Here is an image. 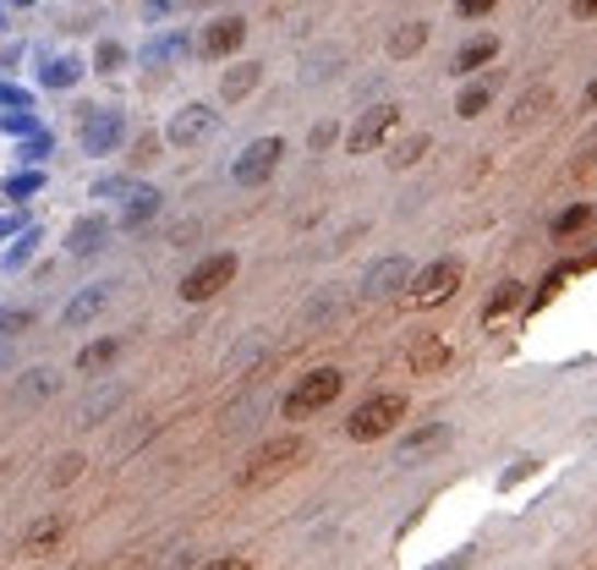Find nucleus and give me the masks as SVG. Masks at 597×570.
<instances>
[{
  "label": "nucleus",
  "mask_w": 597,
  "mask_h": 570,
  "mask_svg": "<svg viewBox=\"0 0 597 570\" xmlns=\"http://www.w3.org/2000/svg\"><path fill=\"white\" fill-rule=\"evenodd\" d=\"M258 78H264V67H258V61H236V67L220 78V100H225V105L247 100V94L258 89Z\"/></svg>",
  "instance_id": "f3484780"
},
{
  "label": "nucleus",
  "mask_w": 597,
  "mask_h": 570,
  "mask_svg": "<svg viewBox=\"0 0 597 570\" xmlns=\"http://www.w3.org/2000/svg\"><path fill=\"white\" fill-rule=\"evenodd\" d=\"M400 286H411V264H406V258H378V264L362 275V296H367V302H384V296H395Z\"/></svg>",
  "instance_id": "9d476101"
},
{
  "label": "nucleus",
  "mask_w": 597,
  "mask_h": 570,
  "mask_svg": "<svg viewBox=\"0 0 597 570\" xmlns=\"http://www.w3.org/2000/svg\"><path fill=\"white\" fill-rule=\"evenodd\" d=\"M78 472H83V455H61V466H56V472H50V482H56V488H61V482H72V477H78Z\"/></svg>",
  "instance_id": "72a5a7b5"
},
{
  "label": "nucleus",
  "mask_w": 597,
  "mask_h": 570,
  "mask_svg": "<svg viewBox=\"0 0 597 570\" xmlns=\"http://www.w3.org/2000/svg\"><path fill=\"white\" fill-rule=\"evenodd\" d=\"M39 187H45V176H39V171H23V176L7 182V198H28V193H39Z\"/></svg>",
  "instance_id": "7c9ffc66"
},
{
  "label": "nucleus",
  "mask_w": 597,
  "mask_h": 570,
  "mask_svg": "<svg viewBox=\"0 0 597 570\" xmlns=\"http://www.w3.org/2000/svg\"><path fill=\"white\" fill-rule=\"evenodd\" d=\"M187 7H214V0H187Z\"/></svg>",
  "instance_id": "a18cd8bd"
},
{
  "label": "nucleus",
  "mask_w": 597,
  "mask_h": 570,
  "mask_svg": "<svg viewBox=\"0 0 597 570\" xmlns=\"http://www.w3.org/2000/svg\"><path fill=\"white\" fill-rule=\"evenodd\" d=\"M515 302H520V280H504V286H499V291L488 296L482 318H499V313H504V307H515Z\"/></svg>",
  "instance_id": "bb28decb"
},
{
  "label": "nucleus",
  "mask_w": 597,
  "mask_h": 570,
  "mask_svg": "<svg viewBox=\"0 0 597 570\" xmlns=\"http://www.w3.org/2000/svg\"><path fill=\"white\" fill-rule=\"evenodd\" d=\"M121 346H127V340H116V335H110V340H94V346L78 351V368H83V373H105V368L121 357Z\"/></svg>",
  "instance_id": "aec40b11"
},
{
  "label": "nucleus",
  "mask_w": 597,
  "mask_h": 570,
  "mask_svg": "<svg viewBox=\"0 0 597 570\" xmlns=\"http://www.w3.org/2000/svg\"><path fill=\"white\" fill-rule=\"evenodd\" d=\"M171 56H187V39L182 34H171V39H154L149 50H143V61L154 67V61H171Z\"/></svg>",
  "instance_id": "cd10ccee"
},
{
  "label": "nucleus",
  "mask_w": 597,
  "mask_h": 570,
  "mask_svg": "<svg viewBox=\"0 0 597 570\" xmlns=\"http://www.w3.org/2000/svg\"><path fill=\"white\" fill-rule=\"evenodd\" d=\"M449 340L444 335H417L411 340V351H406V362H411V373H444L449 368Z\"/></svg>",
  "instance_id": "f8f14e48"
},
{
  "label": "nucleus",
  "mask_w": 597,
  "mask_h": 570,
  "mask_svg": "<svg viewBox=\"0 0 597 570\" xmlns=\"http://www.w3.org/2000/svg\"><path fill=\"white\" fill-rule=\"evenodd\" d=\"M121 61H127V50H121V45H99V72H116Z\"/></svg>",
  "instance_id": "4c0bfd02"
},
{
  "label": "nucleus",
  "mask_w": 597,
  "mask_h": 570,
  "mask_svg": "<svg viewBox=\"0 0 597 570\" xmlns=\"http://www.w3.org/2000/svg\"><path fill=\"white\" fill-rule=\"evenodd\" d=\"M307 143H313V149H329V143H335V127H329V121H324V127H313V138H307Z\"/></svg>",
  "instance_id": "ea45409f"
},
{
  "label": "nucleus",
  "mask_w": 597,
  "mask_h": 570,
  "mask_svg": "<svg viewBox=\"0 0 597 570\" xmlns=\"http://www.w3.org/2000/svg\"><path fill=\"white\" fill-rule=\"evenodd\" d=\"M0 110H28V94L17 83H0Z\"/></svg>",
  "instance_id": "f704fd0d"
},
{
  "label": "nucleus",
  "mask_w": 597,
  "mask_h": 570,
  "mask_svg": "<svg viewBox=\"0 0 597 570\" xmlns=\"http://www.w3.org/2000/svg\"><path fill=\"white\" fill-rule=\"evenodd\" d=\"M50 149H56V143H50V132H34V138L23 143V160H45Z\"/></svg>",
  "instance_id": "c9c22d12"
},
{
  "label": "nucleus",
  "mask_w": 597,
  "mask_h": 570,
  "mask_svg": "<svg viewBox=\"0 0 597 570\" xmlns=\"http://www.w3.org/2000/svg\"><path fill=\"white\" fill-rule=\"evenodd\" d=\"M45 395H56V373H45V368L23 373V384H17V400H45Z\"/></svg>",
  "instance_id": "393cba45"
},
{
  "label": "nucleus",
  "mask_w": 597,
  "mask_h": 570,
  "mask_svg": "<svg viewBox=\"0 0 597 570\" xmlns=\"http://www.w3.org/2000/svg\"><path fill=\"white\" fill-rule=\"evenodd\" d=\"M586 220H592V209H586V203H575V209H564V214L553 220V236H570V231H581Z\"/></svg>",
  "instance_id": "c756f323"
},
{
  "label": "nucleus",
  "mask_w": 597,
  "mask_h": 570,
  "mask_svg": "<svg viewBox=\"0 0 597 570\" xmlns=\"http://www.w3.org/2000/svg\"><path fill=\"white\" fill-rule=\"evenodd\" d=\"M78 138H83V154L105 160V154H116V149H121V138H127V121H121V110H116V105H89V110H83V127H78Z\"/></svg>",
  "instance_id": "20e7f679"
},
{
  "label": "nucleus",
  "mask_w": 597,
  "mask_h": 570,
  "mask_svg": "<svg viewBox=\"0 0 597 570\" xmlns=\"http://www.w3.org/2000/svg\"><path fill=\"white\" fill-rule=\"evenodd\" d=\"M34 324V313L28 307H12V313H0V340H7V335H23Z\"/></svg>",
  "instance_id": "2f4dec72"
},
{
  "label": "nucleus",
  "mask_w": 597,
  "mask_h": 570,
  "mask_svg": "<svg viewBox=\"0 0 597 570\" xmlns=\"http://www.w3.org/2000/svg\"><path fill=\"white\" fill-rule=\"evenodd\" d=\"M17 231V214H0V236H12Z\"/></svg>",
  "instance_id": "37998d69"
},
{
  "label": "nucleus",
  "mask_w": 597,
  "mask_h": 570,
  "mask_svg": "<svg viewBox=\"0 0 597 570\" xmlns=\"http://www.w3.org/2000/svg\"><path fill=\"white\" fill-rule=\"evenodd\" d=\"M586 105H592V110H597V83H592V89H586Z\"/></svg>",
  "instance_id": "c03bdc74"
},
{
  "label": "nucleus",
  "mask_w": 597,
  "mask_h": 570,
  "mask_svg": "<svg viewBox=\"0 0 597 570\" xmlns=\"http://www.w3.org/2000/svg\"><path fill=\"white\" fill-rule=\"evenodd\" d=\"M493 56H499V39H493V34H482V39H471V45H460V50H455V67H449V72H455V78H471V72H482Z\"/></svg>",
  "instance_id": "dca6fc26"
},
{
  "label": "nucleus",
  "mask_w": 597,
  "mask_h": 570,
  "mask_svg": "<svg viewBox=\"0 0 597 570\" xmlns=\"http://www.w3.org/2000/svg\"><path fill=\"white\" fill-rule=\"evenodd\" d=\"M499 0H460V18H488Z\"/></svg>",
  "instance_id": "58836bf2"
},
{
  "label": "nucleus",
  "mask_w": 597,
  "mask_h": 570,
  "mask_svg": "<svg viewBox=\"0 0 597 570\" xmlns=\"http://www.w3.org/2000/svg\"><path fill=\"white\" fill-rule=\"evenodd\" d=\"M99 307H105V286H89V291H78V302L61 313V324H67V329H78V324H89Z\"/></svg>",
  "instance_id": "412c9836"
},
{
  "label": "nucleus",
  "mask_w": 597,
  "mask_h": 570,
  "mask_svg": "<svg viewBox=\"0 0 597 570\" xmlns=\"http://www.w3.org/2000/svg\"><path fill=\"white\" fill-rule=\"evenodd\" d=\"M0 368H7V346H0Z\"/></svg>",
  "instance_id": "49530a36"
},
{
  "label": "nucleus",
  "mask_w": 597,
  "mask_h": 570,
  "mask_svg": "<svg viewBox=\"0 0 597 570\" xmlns=\"http://www.w3.org/2000/svg\"><path fill=\"white\" fill-rule=\"evenodd\" d=\"M460 258H438V264H428L422 275H411V286H406V302L411 307H433V302H444V296H455V286H460Z\"/></svg>",
  "instance_id": "423d86ee"
},
{
  "label": "nucleus",
  "mask_w": 597,
  "mask_h": 570,
  "mask_svg": "<svg viewBox=\"0 0 597 570\" xmlns=\"http://www.w3.org/2000/svg\"><path fill=\"white\" fill-rule=\"evenodd\" d=\"M444 444H449V428H444V422H428V428H417V433L400 439V461L417 466L422 455H433V450H444Z\"/></svg>",
  "instance_id": "2eb2a0df"
},
{
  "label": "nucleus",
  "mask_w": 597,
  "mask_h": 570,
  "mask_svg": "<svg viewBox=\"0 0 597 570\" xmlns=\"http://www.w3.org/2000/svg\"><path fill=\"white\" fill-rule=\"evenodd\" d=\"M160 160V138H138L132 143V165H154Z\"/></svg>",
  "instance_id": "473e14b6"
},
{
  "label": "nucleus",
  "mask_w": 597,
  "mask_h": 570,
  "mask_svg": "<svg viewBox=\"0 0 597 570\" xmlns=\"http://www.w3.org/2000/svg\"><path fill=\"white\" fill-rule=\"evenodd\" d=\"M105 242H110V220H99V214H94V220H78V225L67 231V253H72V258H89V253H99Z\"/></svg>",
  "instance_id": "4468645a"
},
{
  "label": "nucleus",
  "mask_w": 597,
  "mask_h": 570,
  "mask_svg": "<svg viewBox=\"0 0 597 570\" xmlns=\"http://www.w3.org/2000/svg\"><path fill=\"white\" fill-rule=\"evenodd\" d=\"M400 417H406V395L384 389V395H367V400L351 411L346 433H351L356 444H367V439H384V433H395V428H400Z\"/></svg>",
  "instance_id": "7ed1b4c3"
},
{
  "label": "nucleus",
  "mask_w": 597,
  "mask_h": 570,
  "mask_svg": "<svg viewBox=\"0 0 597 570\" xmlns=\"http://www.w3.org/2000/svg\"><path fill=\"white\" fill-rule=\"evenodd\" d=\"M520 477H531V461H520V466H510V472H504V488H515Z\"/></svg>",
  "instance_id": "a19ab883"
},
{
  "label": "nucleus",
  "mask_w": 597,
  "mask_h": 570,
  "mask_svg": "<svg viewBox=\"0 0 597 570\" xmlns=\"http://www.w3.org/2000/svg\"><path fill=\"white\" fill-rule=\"evenodd\" d=\"M242 39H247V23H242V18H220V23H209V28H203L198 50H203L209 61H225V56H236V50H242Z\"/></svg>",
  "instance_id": "9b49d317"
},
{
  "label": "nucleus",
  "mask_w": 597,
  "mask_h": 570,
  "mask_svg": "<svg viewBox=\"0 0 597 570\" xmlns=\"http://www.w3.org/2000/svg\"><path fill=\"white\" fill-rule=\"evenodd\" d=\"M340 389H346V373L340 368H313V373H302L291 389H285V417L291 422H307L313 411H324L329 400H340Z\"/></svg>",
  "instance_id": "f03ea898"
},
{
  "label": "nucleus",
  "mask_w": 597,
  "mask_h": 570,
  "mask_svg": "<svg viewBox=\"0 0 597 570\" xmlns=\"http://www.w3.org/2000/svg\"><path fill=\"white\" fill-rule=\"evenodd\" d=\"M570 12L586 23V18H597V0H570Z\"/></svg>",
  "instance_id": "79ce46f5"
},
{
  "label": "nucleus",
  "mask_w": 597,
  "mask_h": 570,
  "mask_svg": "<svg viewBox=\"0 0 597 570\" xmlns=\"http://www.w3.org/2000/svg\"><path fill=\"white\" fill-rule=\"evenodd\" d=\"M422 154H428V132H411L406 143H395V154H389V165H395V171H406V165H417Z\"/></svg>",
  "instance_id": "a878e982"
},
{
  "label": "nucleus",
  "mask_w": 597,
  "mask_h": 570,
  "mask_svg": "<svg viewBox=\"0 0 597 570\" xmlns=\"http://www.w3.org/2000/svg\"><path fill=\"white\" fill-rule=\"evenodd\" d=\"M422 45H428V23H406V28H395V34H389V56H395V61L417 56Z\"/></svg>",
  "instance_id": "4be33fe9"
},
{
  "label": "nucleus",
  "mask_w": 597,
  "mask_h": 570,
  "mask_svg": "<svg viewBox=\"0 0 597 570\" xmlns=\"http://www.w3.org/2000/svg\"><path fill=\"white\" fill-rule=\"evenodd\" d=\"M307 455V444L296 439V433H285V439H269V444H258L247 461H242V472H236V488H269L274 477H285L296 461Z\"/></svg>",
  "instance_id": "f257e3e1"
},
{
  "label": "nucleus",
  "mask_w": 597,
  "mask_h": 570,
  "mask_svg": "<svg viewBox=\"0 0 597 570\" xmlns=\"http://www.w3.org/2000/svg\"><path fill=\"white\" fill-rule=\"evenodd\" d=\"M0 132H17V138H34V132H39V121H34L28 110H0Z\"/></svg>",
  "instance_id": "c85d7f7f"
},
{
  "label": "nucleus",
  "mask_w": 597,
  "mask_h": 570,
  "mask_svg": "<svg viewBox=\"0 0 597 570\" xmlns=\"http://www.w3.org/2000/svg\"><path fill=\"white\" fill-rule=\"evenodd\" d=\"M231 280H236V253H214V258H203V264L182 280V302H209V296H220Z\"/></svg>",
  "instance_id": "0eeeda50"
},
{
  "label": "nucleus",
  "mask_w": 597,
  "mask_h": 570,
  "mask_svg": "<svg viewBox=\"0 0 597 570\" xmlns=\"http://www.w3.org/2000/svg\"><path fill=\"white\" fill-rule=\"evenodd\" d=\"M154 214H160V193H154V187H127L121 225H127V231H138V225H149Z\"/></svg>",
  "instance_id": "a211bd4d"
},
{
  "label": "nucleus",
  "mask_w": 597,
  "mask_h": 570,
  "mask_svg": "<svg viewBox=\"0 0 597 570\" xmlns=\"http://www.w3.org/2000/svg\"><path fill=\"white\" fill-rule=\"evenodd\" d=\"M488 105H493V83H471V89L455 100V116H460V121H477Z\"/></svg>",
  "instance_id": "b1692460"
},
{
  "label": "nucleus",
  "mask_w": 597,
  "mask_h": 570,
  "mask_svg": "<svg viewBox=\"0 0 597 570\" xmlns=\"http://www.w3.org/2000/svg\"><path fill=\"white\" fill-rule=\"evenodd\" d=\"M220 132V110H209V105H182L176 116H171V127H165V138L176 143V149H198V143H209Z\"/></svg>",
  "instance_id": "6e6552de"
},
{
  "label": "nucleus",
  "mask_w": 597,
  "mask_h": 570,
  "mask_svg": "<svg viewBox=\"0 0 597 570\" xmlns=\"http://www.w3.org/2000/svg\"><path fill=\"white\" fill-rule=\"evenodd\" d=\"M280 160H285V138H253V143L236 154L231 182H236V187H264V182L280 171Z\"/></svg>",
  "instance_id": "39448f33"
},
{
  "label": "nucleus",
  "mask_w": 597,
  "mask_h": 570,
  "mask_svg": "<svg viewBox=\"0 0 597 570\" xmlns=\"http://www.w3.org/2000/svg\"><path fill=\"white\" fill-rule=\"evenodd\" d=\"M395 121H400V110H395V105H373V110H367V116L346 132V149H351V154H373V149L395 132Z\"/></svg>",
  "instance_id": "1a4fd4ad"
},
{
  "label": "nucleus",
  "mask_w": 597,
  "mask_h": 570,
  "mask_svg": "<svg viewBox=\"0 0 597 570\" xmlns=\"http://www.w3.org/2000/svg\"><path fill=\"white\" fill-rule=\"evenodd\" d=\"M61 543H67V521H61V515H45V521H34V526H28L23 554H28V559H45V554H56Z\"/></svg>",
  "instance_id": "ddd939ff"
},
{
  "label": "nucleus",
  "mask_w": 597,
  "mask_h": 570,
  "mask_svg": "<svg viewBox=\"0 0 597 570\" xmlns=\"http://www.w3.org/2000/svg\"><path fill=\"white\" fill-rule=\"evenodd\" d=\"M78 78H83V61H72V56H61V61L39 67V83H45V89H72Z\"/></svg>",
  "instance_id": "5701e85b"
},
{
  "label": "nucleus",
  "mask_w": 597,
  "mask_h": 570,
  "mask_svg": "<svg viewBox=\"0 0 597 570\" xmlns=\"http://www.w3.org/2000/svg\"><path fill=\"white\" fill-rule=\"evenodd\" d=\"M553 110V89H526L520 100H515V110H510V127H531L537 116H548Z\"/></svg>",
  "instance_id": "6ab92c4d"
},
{
  "label": "nucleus",
  "mask_w": 597,
  "mask_h": 570,
  "mask_svg": "<svg viewBox=\"0 0 597 570\" xmlns=\"http://www.w3.org/2000/svg\"><path fill=\"white\" fill-rule=\"evenodd\" d=\"M127 187H132L127 176H99V182H94V198H116V193H127Z\"/></svg>",
  "instance_id": "e433bc0d"
}]
</instances>
